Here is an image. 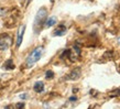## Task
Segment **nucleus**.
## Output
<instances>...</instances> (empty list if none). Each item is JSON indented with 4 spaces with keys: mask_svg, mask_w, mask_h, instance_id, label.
Instances as JSON below:
<instances>
[{
    "mask_svg": "<svg viewBox=\"0 0 120 109\" xmlns=\"http://www.w3.org/2000/svg\"><path fill=\"white\" fill-rule=\"evenodd\" d=\"M47 17V9L46 8H40L39 11H38L37 15H35V19H34V24H33V29L35 31V33H39L40 30L42 29V26H44L45 23V20H46Z\"/></svg>",
    "mask_w": 120,
    "mask_h": 109,
    "instance_id": "nucleus-1",
    "label": "nucleus"
},
{
    "mask_svg": "<svg viewBox=\"0 0 120 109\" xmlns=\"http://www.w3.org/2000/svg\"><path fill=\"white\" fill-rule=\"evenodd\" d=\"M43 50H44L43 46H38L30 53V55L26 57V66L28 68L32 67L38 61H40L41 56L43 54Z\"/></svg>",
    "mask_w": 120,
    "mask_h": 109,
    "instance_id": "nucleus-2",
    "label": "nucleus"
},
{
    "mask_svg": "<svg viewBox=\"0 0 120 109\" xmlns=\"http://www.w3.org/2000/svg\"><path fill=\"white\" fill-rule=\"evenodd\" d=\"M12 44V38L9 34L4 33L0 35V51H6Z\"/></svg>",
    "mask_w": 120,
    "mask_h": 109,
    "instance_id": "nucleus-3",
    "label": "nucleus"
},
{
    "mask_svg": "<svg viewBox=\"0 0 120 109\" xmlns=\"http://www.w3.org/2000/svg\"><path fill=\"white\" fill-rule=\"evenodd\" d=\"M82 75V71H80L79 67H76V68H74L72 72L69 73L67 77H66V79H69V80H77L78 78L80 77Z\"/></svg>",
    "mask_w": 120,
    "mask_h": 109,
    "instance_id": "nucleus-4",
    "label": "nucleus"
},
{
    "mask_svg": "<svg viewBox=\"0 0 120 109\" xmlns=\"http://www.w3.org/2000/svg\"><path fill=\"white\" fill-rule=\"evenodd\" d=\"M24 31H26V24L20 26L19 29V32H18V38H17V43H15V46L17 47H20L22 43V40H23V35H24Z\"/></svg>",
    "mask_w": 120,
    "mask_h": 109,
    "instance_id": "nucleus-5",
    "label": "nucleus"
},
{
    "mask_svg": "<svg viewBox=\"0 0 120 109\" xmlns=\"http://www.w3.org/2000/svg\"><path fill=\"white\" fill-rule=\"evenodd\" d=\"M66 26L64 24H60V26L56 28V29L53 31V35L54 36H62L64 34H66Z\"/></svg>",
    "mask_w": 120,
    "mask_h": 109,
    "instance_id": "nucleus-6",
    "label": "nucleus"
},
{
    "mask_svg": "<svg viewBox=\"0 0 120 109\" xmlns=\"http://www.w3.org/2000/svg\"><path fill=\"white\" fill-rule=\"evenodd\" d=\"M2 68L6 69V71H12V69H15V63H13V60H11V58L7 60V61L4 63Z\"/></svg>",
    "mask_w": 120,
    "mask_h": 109,
    "instance_id": "nucleus-7",
    "label": "nucleus"
},
{
    "mask_svg": "<svg viewBox=\"0 0 120 109\" xmlns=\"http://www.w3.org/2000/svg\"><path fill=\"white\" fill-rule=\"evenodd\" d=\"M33 89H34V91L35 93H42V91L44 90V83L43 82H37V83L34 84V86H33Z\"/></svg>",
    "mask_w": 120,
    "mask_h": 109,
    "instance_id": "nucleus-8",
    "label": "nucleus"
},
{
    "mask_svg": "<svg viewBox=\"0 0 120 109\" xmlns=\"http://www.w3.org/2000/svg\"><path fill=\"white\" fill-rule=\"evenodd\" d=\"M56 22H57V19L55 18V17H51V18H49L45 21V24L44 26H46V28H51V26H53L54 24H56Z\"/></svg>",
    "mask_w": 120,
    "mask_h": 109,
    "instance_id": "nucleus-9",
    "label": "nucleus"
},
{
    "mask_svg": "<svg viewBox=\"0 0 120 109\" xmlns=\"http://www.w3.org/2000/svg\"><path fill=\"white\" fill-rule=\"evenodd\" d=\"M53 77H54V72L51 71V69H50V71H46V73H45V78H46V79H52Z\"/></svg>",
    "mask_w": 120,
    "mask_h": 109,
    "instance_id": "nucleus-10",
    "label": "nucleus"
},
{
    "mask_svg": "<svg viewBox=\"0 0 120 109\" xmlns=\"http://www.w3.org/2000/svg\"><path fill=\"white\" fill-rule=\"evenodd\" d=\"M65 57H71V50H65L61 55V58L64 60Z\"/></svg>",
    "mask_w": 120,
    "mask_h": 109,
    "instance_id": "nucleus-11",
    "label": "nucleus"
},
{
    "mask_svg": "<svg viewBox=\"0 0 120 109\" xmlns=\"http://www.w3.org/2000/svg\"><path fill=\"white\" fill-rule=\"evenodd\" d=\"M109 95H110V97H116V96H120V89H119V88H117V89H115L113 91H111Z\"/></svg>",
    "mask_w": 120,
    "mask_h": 109,
    "instance_id": "nucleus-12",
    "label": "nucleus"
},
{
    "mask_svg": "<svg viewBox=\"0 0 120 109\" xmlns=\"http://www.w3.org/2000/svg\"><path fill=\"white\" fill-rule=\"evenodd\" d=\"M74 50H75V52L77 53V55H80V47L78 46V44H75V45H74Z\"/></svg>",
    "mask_w": 120,
    "mask_h": 109,
    "instance_id": "nucleus-13",
    "label": "nucleus"
},
{
    "mask_svg": "<svg viewBox=\"0 0 120 109\" xmlns=\"http://www.w3.org/2000/svg\"><path fill=\"white\" fill-rule=\"evenodd\" d=\"M24 102H18L17 105H15V108H24Z\"/></svg>",
    "mask_w": 120,
    "mask_h": 109,
    "instance_id": "nucleus-14",
    "label": "nucleus"
},
{
    "mask_svg": "<svg viewBox=\"0 0 120 109\" xmlns=\"http://www.w3.org/2000/svg\"><path fill=\"white\" fill-rule=\"evenodd\" d=\"M76 100H77L76 96H72V97H69V101H76Z\"/></svg>",
    "mask_w": 120,
    "mask_h": 109,
    "instance_id": "nucleus-15",
    "label": "nucleus"
},
{
    "mask_svg": "<svg viewBox=\"0 0 120 109\" xmlns=\"http://www.w3.org/2000/svg\"><path fill=\"white\" fill-rule=\"evenodd\" d=\"M20 98H22V99H26V98H28V95H26V94L20 95Z\"/></svg>",
    "mask_w": 120,
    "mask_h": 109,
    "instance_id": "nucleus-16",
    "label": "nucleus"
},
{
    "mask_svg": "<svg viewBox=\"0 0 120 109\" xmlns=\"http://www.w3.org/2000/svg\"><path fill=\"white\" fill-rule=\"evenodd\" d=\"M6 9H0V15H4L6 13Z\"/></svg>",
    "mask_w": 120,
    "mask_h": 109,
    "instance_id": "nucleus-17",
    "label": "nucleus"
},
{
    "mask_svg": "<svg viewBox=\"0 0 120 109\" xmlns=\"http://www.w3.org/2000/svg\"><path fill=\"white\" fill-rule=\"evenodd\" d=\"M50 1H51V2H52V4H53V2H54V0H50Z\"/></svg>",
    "mask_w": 120,
    "mask_h": 109,
    "instance_id": "nucleus-18",
    "label": "nucleus"
},
{
    "mask_svg": "<svg viewBox=\"0 0 120 109\" xmlns=\"http://www.w3.org/2000/svg\"><path fill=\"white\" fill-rule=\"evenodd\" d=\"M30 1H32V0H28V2H30Z\"/></svg>",
    "mask_w": 120,
    "mask_h": 109,
    "instance_id": "nucleus-19",
    "label": "nucleus"
}]
</instances>
